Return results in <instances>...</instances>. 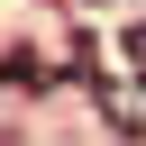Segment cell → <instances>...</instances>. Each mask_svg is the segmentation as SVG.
<instances>
[{
	"label": "cell",
	"mask_w": 146,
	"mask_h": 146,
	"mask_svg": "<svg viewBox=\"0 0 146 146\" xmlns=\"http://www.w3.org/2000/svg\"><path fill=\"white\" fill-rule=\"evenodd\" d=\"M91 100H100V119H110L119 137H146V73H100Z\"/></svg>",
	"instance_id": "6da1fadb"
},
{
	"label": "cell",
	"mask_w": 146,
	"mask_h": 146,
	"mask_svg": "<svg viewBox=\"0 0 146 146\" xmlns=\"http://www.w3.org/2000/svg\"><path fill=\"white\" fill-rule=\"evenodd\" d=\"M128 64H146V18H137V27H128Z\"/></svg>",
	"instance_id": "7a4b0ae2"
}]
</instances>
